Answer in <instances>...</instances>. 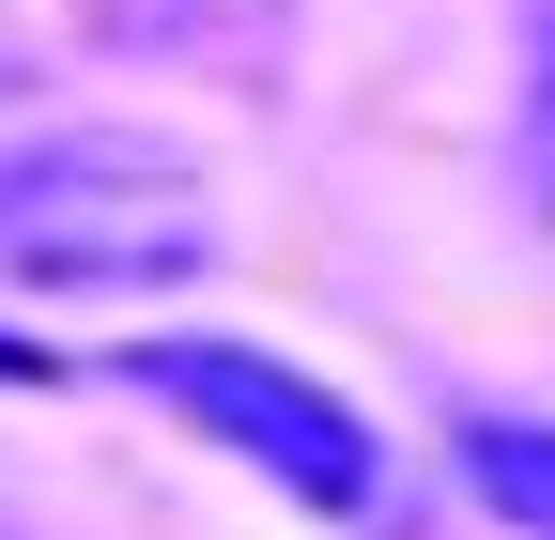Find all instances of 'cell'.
Returning a JSON list of instances; mask_svg holds the SVG:
<instances>
[{
  "mask_svg": "<svg viewBox=\"0 0 555 540\" xmlns=\"http://www.w3.org/2000/svg\"><path fill=\"white\" fill-rule=\"evenodd\" d=\"M16 371H31V340H0V386H16Z\"/></svg>",
  "mask_w": 555,
  "mask_h": 540,
  "instance_id": "obj_4",
  "label": "cell"
},
{
  "mask_svg": "<svg viewBox=\"0 0 555 540\" xmlns=\"http://www.w3.org/2000/svg\"><path fill=\"white\" fill-rule=\"evenodd\" d=\"M463 479L494 494L525 540H555V417H463Z\"/></svg>",
  "mask_w": 555,
  "mask_h": 540,
  "instance_id": "obj_3",
  "label": "cell"
},
{
  "mask_svg": "<svg viewBox=\"0 0 555 540\" xmlns=\"http://www.w3.org/2000/svg\"><path fill=\"white\" fill-rule=\"evenodd\" d=\"M124 386L170 401V417H201L232 463H262V479L294 494V510H324V525L386 510V448H371V417H339L309 371H278V356H247V340H139Z\"/></svg>",
  "mask_w": 555,
  "mask_h": 540,
  "instance_id": "obj_2",
  "label": "cell"
},
{
  "mask_svg": "<svg viewBox=\"0 0 555 540\" xmlns=\"http://www.w3.org/2000/svg\"><path fill=\"white\" fill-rule=\"evenodd\" d=\"M217 262V201L170 140H124V124H62V140L0 155V279L47 294H155Z\"/></svg>",
  "mask_w": 555,
  "mask_h": 540,
  "instance_id": "obj_1",
  "label": "cell"
}]
</instances>
